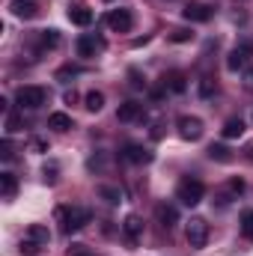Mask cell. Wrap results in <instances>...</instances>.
<instances>
[{
  "label": "cell",
  "instance_id": "8",
  "mask_svg": "<svg viewBox=\"0 0 253 256\" xmlns=\"http://www.w3.org/2000/svg\"><path fill=\"white\" fill-rule=\"evenodd\" d=\"M176 126H179V137H182V140H190V143H194V140H200V137H202V131H206L200 116H179V122H176Z\"/></svg>",
  "mask_w": 253,
  "mask_h": 256
},
{
  "label": "cell",
  "instance_id": "5",
  "mask_svg": "<svg viewBox=\"0 0 253 256\" xmlns=\"http://www.w3.org/2000/svg\"><path fill=\"white\" fill-rule=\"evenodd\" d=\"M185 238H188L190 248H206L208 244V224L202 220V218H190L188 224H185Z\"/></svg>",
  "mask_w": 253,
  "mask_h": 256
},
{
  "label": "cell",
  "instance_id": "14",
  "mask_svg": "<svg viewBox=\"0 0 253 256\" xmlns=\"http://www.w3.org/2000/svg\"><path fill=\"white\" fill-rule=\"evenodd\" d=\"M161 86L170 90V92H176V96H182L188 90V78H185V72H167L161 78Z\"/></svg>",
  "mask_w": 253,
  "mask_h": 256
},
{
  "label": "cell",
  "instance_id": "28",
  "mask_svg": "<svg viewBox=\"0 0 253 256\" xmlns=\"http://www.w3.org/2000/svg\"><path fill=\"white\" fill-rule=\"evenodd\" d=\"M57 173H60V164H57V161L45 164V170H42V176H45V182H48V185H54V182H57Z\"/></svg>",
  "mask_w": 253,
  "mask_h": 256
},
{
  "label": "cell",
  "instance_id": "36",
  "mask_svg": "<svg viewBox=\"0 0 253 256\" xmlns=\"http://www.w3.org/2000/svg\"><path fill=\"white\" fill-rule=\"evenodd\" d=\"M244 90H248V92H253V68H248V72H244Z\"/></svg>",
  "mask_w": 253,
  "mask_h": 256
},
{
  "label": "cell",
  "instance_id": "15",
  "mask_svg": "<svg viewBox=\"0 0 253 256\" xmlns=\"http://www.w3.org/2000/svg\"><path fill=\"white\" fill-rule=\"evenodd\" d=\"M122 236H126L128 244H137V242H140V236H143V220H140L137 214H128L126 220H122Z\"/></svg>",
  "mask_w": 253,
  "mask_h": 256
},
{
  "label": "cell",
  "instance_id": "22",
  "mask_svg": "<svg viewBox=\"0 0 253 256\" xmlns=\"http://www.w3.org/2000/svg\"><path fill=\"white\" fill-rule=\"evenodd\" d=\"M206 152H208L212 161H220V164H230V161H232V152H230L226 146H220V143H212Z\"/></svg>",
  "mask_w": 253,
  "mask_h": 256
},
{
  "label": "cell",
  "instance_id": "33",
  "mask_svg": "<svg viewBox=\"0 0 253 256\" xmlns=\"http://www.w3.org/2000/svg\"><path fill=\"white\" fill-rule=\"evenodd\" d=\"M21 126H24V122H21V116H9V120H6V131H9V134L21 131Z\"/></svg>",
  "mask_w": 253,
  "mask_h": 256
},
{
  "label": "cell",
  "instance_id": "31",
  "mask_svg": "<svg viewBox=\"0 0 253 256\" xmlns=\"http://www.w3.org/2000/svg\"><path fill=\"white\" fill-rule=\"evenodd\" d=\"M68 256H96V254H92L86 244H72V248H68Z\"/></svg>",
  "mask_w": 253,
  "mask_h": 256
},
{
  "label": "cell",
  "instance_id": "23",
  "mask_svg": "<svg viewBox=\"0 0 253 256\" xmlns=\"http://www.w3.org/2000/svg\"><path fill=\"white\" fill-rule=\"evenodd\" d=\"M220 134H224L226 140H236V137L244 134V122H242V120H226L224 128H220Z\"/></svg>",
  "mask_w": 253,
  "mask_h": 256
},
{
  "label": "cell",
  "instance_id": "21",
  "mask_svg": "<svg viewBox=\"0 0 253 256\" xmlns=\"http://www.w3.org/2000/svg\"><path fill=\"white\" fill-rule=\"evenodd\" d=\"M98 196L108 202V206H120L122 202V191L116 185H98Z\"/></svg>",
  "mask_w": 253,
  "mask_h": 256
},
{
  "label": "cell",
  "instance_id": "35",
  "mask_svg": "<svg viewBox=\"0 0 253 256\" xmlns=\"http://www.w3.org/2000/svg\"><path fill=\"white\" fill-rule=\"evenodd\" d=\"M0 158H3V161H9V158H12V143H9V137L0 143Z\"/></svg>",
  "mask_w": 253,
  "mask_h": 256
},
{
  "label": "cell",
  "instance_id": "20",
  "mask_svg": "<svg viewBox=\"0 0 253 256\" xmlns=\"http://www.w3.org/2000/svg\"><path fill=\"white\" fill-rule=\"evenodd\" d=\"M72 126H74V122H72V116H68V114H51V116H48V128H54L57 134L72 131Z\"/></svg>",
  "mask_w": 253,
  "mask_h": 256
},
{
  "label": "cell",
  "instance_id": "25",
  "mask_svg": "<svg viewBox=\"0 0 253 256\" xmlns=\"http://www.w3.org/2000/svg\"><path fill=\"white\" fill-rule=\"evenodd\" d=\"M18 250H21L24 256H39L42 250H45V248H42V244H36V242H30V238H21Z\"/></svg>",
  "mask_w": 253,
  "mask_h": 256
},
{
  "label": "cell",
  "instance_id": "10",
  "mask_svg": "<svg viewBox=\"0 0 253 256\" xmlns=\"http://www.w3.org/2000/svg\"><path fill=\"white\" fill-rule=\"evenodd\" d=\"M182 15H185V21H190V24H206V21H212L214 9L208 3H188L182 9Z\"/></svg>",
  "mask_w": 253,
  "mask_h": 256
},
{
  "label": "cell",
  "instance_id": "19",
  "mask_svg": "<svg viewBox=\"0 0 253 256\" xmlns=\"http://www.w3.org/2000/svg\"><path fill=\"white\" fill-rule=\"evenodd\" d=\"M0 194H3V200H15V194H18V179H15L12 173H0Z\"/></svg>",
  "mask_w": 253,
  "mask_h": 256
},
{
  "label": "cell",
  "instance_id": "16",
  "mask_svg": "<svg viewBox=\"0 0 253 256\" xmlns=\"http://www.w3.org/2000/svg\"><path fill=\"white\" fill-rule=\"evenodd\" d=\"M122 155H126V161H131V164H149V161L155 158V155H152L146 146H140V143H128Z\"/></svg>",
  "mask_w": 253,
  "mask_h": 256
},
{
  "label": "cell",
  "instance_id": "18",
  "mask_svg": "<svg viewBox=\"0 0 253 256\" xmlns=\"http://www.w3.org/2000/svg\"><path fill=\"white\" fill-rule=\"evenodd\" d=\"M24 238H30V242H36V244L48 248V242H51V232H48V226H42V224H33V226L24 232Z\"/></svg>",
  "mask_w": 253,
  "mask_h": 256
},
{
  "label": "cell",
  "instance_id": "27",
  "mask_svg": "<svg viewBox=\"0 0 253 256\" xmlns=\"http://www.w3.org/2000/svg\"><path fill=\"white\" fill-rule=\"evenodd\" d=\"M128 80L134 90H146V78L140 74V68H128Z\"/></svg>",
  "mask_w": 253,
  "mask_h": 256
},
{
  "label": "cell",
  "instance_id": "32",
  "mask_svg": "<svg viewBox=\"0 0 253 256\" xmlns=\"http://www.w3.org/2000/svg\"><path fill=\"white\" fill-rule=\"evenodd\" d=\"M78 72H80V68H78V66H63V68H60V72H57V80H66V78H74V74H78Z\"/></svg>",
  "mask_w": 253,
  "mask_h": 256
},
{
  "label": "cell",
  "instance_id": "29",
  "mask_svg": "<svg viewBox=\"0 0 253 256\" xmlns=\"http://www.w3.org/2000/svg\"><path fill=\"white\" fill-rule=\"evenodd\" d=\"M190 39H194V33L185 30V27H179V30H173V33H170V42H190Z\"/></svg>",
  "mask_w": 253,
  "mask_h": 256
},
{
  "label": "cell",
  "instance_id": "7",
  "mask_svg": "<svg viewBox=\"0 0 253 256\" xmlns=\"http://www.w3.org/2000/svg\"><path fill=\"white\" fill-rule=\"evenodd\" d=\"M104 24H108L114 33H128V30L134 27V15H131L128 9H110L108 18H104Z\"/></svg>",
  "mask_w": 253,
  "mask_h": 256
},
{
  "label": "cell",
  "instance_id": "11",
  "mask_svg": "<svg viewBox=\"0 0 253 256\" xmlns=\"http://www.w3.org/2000/svg\"><path fill=\"white\" fill-rule=\"evenodd\" d=\"M9 9H12L15 18H21V21H33V18L39 15V0H12Z\"/></svg>",
  "mask_w": 253,
  "mask_h": 256
},
{
  "label": "cell",
  "instance_id": "34",
  "mask_svg": "<svg viewBox=\"0 0 253 256\" xmlns=\"http://www.w3.org/2000/svg\"><path fill=\"white\" fill-rule=\"evenodd\" d=\"M30 152H48V140L33 137V140H30Z\"/></svg>",
  "mask_w": 253,
  "mask_h": 256
},
{
  "label": "cell",
  "instance_id": "2",
  "mask_svg": "<svg viewBox=\"0 0 253 256\" xmlns=\"http://www.w3.org/2000/svg\"><path fill=\"white\" fill-rule=\"evenodd\" d=\"M202 196H206V185H202L200 179H194V176H185V179L176 185V200L185 202V206H200Z\"/></svg>",
  "mask_w": 253,
  "mask_h": 256
},
{
  "label": "cell",
  "instance_id": "6",
  "mask_svg": "<svg viewBox=\"0 0 253 256\" xmlns=\"http://www.w3.org/2000/svg\"><path fill=\"white\" fill-rule=\"evenodd\" d=\"M250 60H253V42H238V45L226 54V68H230V72L248 68Z\"/></svg>",
  "mask_w": 253,
  "mask_h": 256
},
{
  "label": "cell",
  "instance_id": "30",
  "mask_svg": "<svg viewBox=\"0 0 253 256\" xmlns=\"http://www.w3.org/2000/svg\"><path fill=\"white\" fill-rule=\"evenodd\" d=\"M212 92H214V80H212V78H202V80H200V96L208 98Z\"/></svg>",
  "mask_w": 253,
  "mask_h": 256
},
{
  "label": "cell",
  "instance_id": "4",
  "mask_svg": "<svg viewBox=\"0 0 253 256\" xmlns=\"http://www.w3.org/2000/svg\"><path fill=\"white\" fill-rule=\"evenodd\" d=\"M78 57H84V60H92L96 54H102L104 48H108V42H104V36H98V33H84V36H78Z\"/></svg>",
  "mask_w": 253,
  "mask_h": 256
},
{
  "label": "cell",
  "instance_id": "17",
  "mask_svg": "<svg viewBox=\"0 0 253 256\" xmlns=\"http://www.w3.org/2000/svg\"><path fill=\"white\" fill-rule=\"evenodd\" d=\"M60 42H63V36H60V30H42L39 33V51L45 54V51H54V48H60Z\"/></svg>",
  "mask_w": 253,
  "mask_h": 256
},
{
  "label": "cell",
  "instance_id": "3",
  "mask_svg": "<svg viewBox=\"0 0 253 256\" xmlns=\"http://www.w3.org/2000/svg\"><path fill=\"white\" fill-rule=\"evenodd\" d=\"M15 102H18L21 110H36L48 102V90L45 86H21L15 92Z\"/></svg>",
  "mask_w": 253,
  "mask_h": 256
},
{
  "label": "cell",
  "instance_id": "26",
  "mask_svg": "<svg viewBox=\"0 0 253 256\" xmlns=\"http://www.w3.org/2000/svg\"><path fill=\"white\" fill-rule=\"evenodd\" d=\"M242 236H244V238H250V242H253V208H248V212H242Z\"/></svg>",
  "mask_w": 253,
  "mask_h": 256
},
{
  "label": "cell",
  "instance_id": "24",
  "mask_svg": "<svg viewBox=\"0 0 253 256\" xmlns=\"http://www.w3.org/2000/svg\"><path fill=\"white\" fill-rule=\"evenodd\" d=\"M84 102H86V110H90V114H98V110L104 108V92H96V90H92V92H86Z\"/></svg>",
  "mask_w": 253,
  "mask_h": 256
},
{
  "label": "cell",
  "instance_id": "38",
  "mask_svg": "<svg viewBox=\"0 0 253 256\" xmlns=\"http://www.w3.org/2000/svg\"><path fill=\"white\" fill-rule=\"evenodd\" d=\"M104 3H114V0H104Z\"/></svg>",
  "mask_w": 253,
  "mask_h": 256
},
{
  "label": "cell",
  "instance_id": "37",
  "mask_svg": "<svg viewBox=\"0 0 253 256\" xmlns=\"http://www.w3.org/2000/svg\"><path fill=\"white\" fill-rule=\"evenodd\" d=\"M161 122H155V126H152V140H161V137H164V131H161Z\"/></svg>",
  "mask_w": 253,
  "mask_h": 256
},
{
  "label": "cell",
  "instance_id": "13",
  "mask_svg": "<svg viewBox=\"0 0 253 256\" xmlns=\"http://www.w3.org/2000/svg\"><path fill=\"white\" fill-rule=\"evenodd\" d=\"M143 116H146V110H143L140 102H122L120 110H116V120H120V122H137V120H143Z\"/></svg>",
  "mask_w": 253,
  "mask_h": 256
},
{
  "label": "cell",
  "instance_id": "9",
  "mask_svg": "<svg viewBox=\"0 0 253 256\" xmlns=\"http://www.w3.org/2000/svg\"><path fill=\"white\" fill-rule=\"evenodd\" d=\"M66 15H68V21H72V24H78V27H90V24H92V18H96V15H92V9H90L84 0L68 3V12H66Z\"/></svg>",
  "mask_w": 253,
  "mask_h": 256
},
{
  "label": "cell",
  "instance_id": "1",
  "mask_svg": "<svg viewBox=\"0 0 253 256\" xmlns=\"http://www.w3.org/2000/svg\"><path fill=\"white\" fill-rule=\"evenodd\" d=\"M54 218H57V224H60V232H63V236H72V232L84 230V226L92 220V212L84 208V206H60V208L54 212Z\"/></svg>",
  "mask_w": 253,
  "mask_h": 256
},
{
  "label": "cell",
  "instance_id": "12",
  "mask_svg": "<svg viewBox=\"0 0 253 256\" xmlns=\"http://www.w3.org/2000/svg\"><path fill=\"white\" fill-rule=\"evenodd\" d=\"M155 218H158V224H161L164 230H173V226L179 224V212H176V206H170V202H158V206H155Z\"/></svg>",
  "mask_w": 253,
  "mask_h": 256
}]
</instances>
